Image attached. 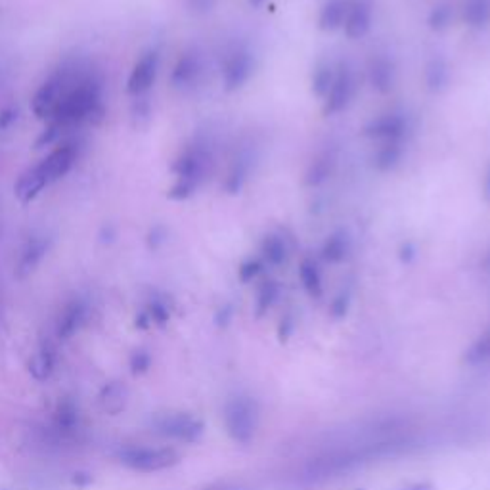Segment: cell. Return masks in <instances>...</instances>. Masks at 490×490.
Wrapping results in <instances>:
<instances>
[{"instance_id":"f1b7e54d","label":"cell","mask_w":490,"mask_h":490,"mask_svg":"<svg viewBox=\"0 0 490 490\" xmlns=\"http://www.w3.org/2000/svg\"><path fill=\"white\" fill-rule=\"evenodd\" d=\"M77 425H79V410H77L75 403L71 401L60 403L54 412V428L58 431L69 433L77 428Z\"/></svg>"},{"instance_id":"6da1fadb","label":"cell","mask_w":490,"mask_h":490,"mask_svg":"<svg viewBox=\"0 0 490 490\" xmlns=\"http://www.w3.org/2000/svg\"><path fill=\"white\" fill-rule=\"evenodd\" d=\"M421 438L410 421L391 418L378 421L353 435L349 441L338 443L320 454L306 458L295 479L306 485L326 483L351 475L373 461L398 458L420 448Z\"/></svg>"},{"instance_id":"277c9868","label":"cell","mask_w":490,"mask_h":490,"mask_svg":"<svg viewBox=\"0 0 490 490\" xmlns=\"http://www.w3.org/2000/svg\"><path fill=\"white\" fill-rule=\"evenodd\" d=\"M225 425L228 435L240 445H248L259 428V408L248 396L230 398L225 406Z\"/></svg>"},{"instance_id":"ffe728a7","label":"cell","mask_w":490,"mask_h":490,"mask_svg":"<svg viewBox=\"0 0 490 490\" xmlns=\"http://www.w3.org/2000/svg\"><path fill=\"white\" fill-rule=\"evenodd\" d=\"M261 251H263L265 263L280 266L290 259V253H291L290 238L280 234V232H273V234L265 236V240L261 243Z\"/></svg>"},{"instance_id":"5bb4252c","label":"cell","mask_w":490,"mask_h":490,"mask_svg":"<svg viewBox=\"0 0 490 490\" xmlns=\"http://www.w3.org/2000/svg\"><path fill=\"white\" fill-rule=\"evenodd\" d=\"M50 251V238L46 236H31L25 241L20 251V259L16 263V276L20 280L31 276L37 266L43 263L46 253Z\"/></svg>"},{"instance_id":"4fadbf2b","label":"cell","mask_w":490,"mask_h":490,"mask_svg":"<svg viewBox=\"0 0 490 490\" xmlns=\"http://www.w3.org/2000/svg\"><path fill=\"white\" fill-rule=\"evenodd\" d=\"M203 75V60L198 53H184L175 63L171 73V85L176 90H190L196 86Z\"/></svg>"},{"instance_id":"7a4b0ae2","label":"cell","mask_w":490,"mask_h":490,"mask_svg":"<svg viewBox=\"0 0 490 490\" xmlns=\"http://www.w3.org/2000/svg\"><path fill=\"white\" fill-rule=\"evenodd\" d=\"M104 118L106 108L102 104V79L94 73H81L73 77L46 123H53L63 133H68L69 128L83 123L100 125Z\"/></svg>"},{"instance_id":"f546056e","label":"cell","mask_w":490,"mask_h":490,"mask_svg":"<svg viewBox=\"0 0 490 490\" xmlns=\"http://www.w3.org/2000/svg\"><path fill=\"white\" fill-rule=\"evenodd\" d=\"M299 276H301V282H303L305 290L308 291V295H313V298H320V295H322V276H320L318 265L311 259H305L299 265Z\"/></svg>"},{"instance_id":"ac0fdd59","label":"cell","mask_w":490,"mask_h":490,"mask_svg":"<svg viewBox=\"0 0 490 490\" xmlns=\"http://www.w3.org/2000/svg\"><path fill=\"white\" fill-rule=\"evenodd\" d=\"M48 186V178H46V173L43 169L41 161H38L37 165L29 167L28 171H25L20 178L18 183L14 186V192H16V198L23 203L28 205L31 203L38 193H41L45 188Z\"/></svg>"},{"instance_id":"d6986e66","label":"cell","mask_w":490,"mask_h":490,"mask_svg":"<svg viewBox=\"0 0 490 490\" xmlns=\"http://www.w3.org/2000/svg\"><path fill=\"white\" fill-rule=\"evenodd\" d=\"M370 83L378 90V93L385 94L395 86V63L387 56H376L370 61Z\"/></svg>"},{"instance_id":"8fae6325","label":"cell","mask_w":490,"mask_h":490,"mask_svg":"<svg viewBox=\"0 0 490 490\" xmlns=\"http://www.w3.org/2000/svg\"><path fill=\"white\" fill-rule=\"evenodd\" d=\"M88 318V303L85 299H71L66 306L61 308V313L56 320V338L60 341H68L73 335L81 331V328L86 324Z\"/></svg>"},{"instance_id":"52a82bcc","label":"cell","mask_w":490,"mask_h":490,"mask_svg":"<svg viewBox=\"0 0 490 490\" xmlns=\"http://www.w3.org/2000/svg\"><path fill=\"white\" fill-rule=\"evenodd\" d=\"M153 431L183 443H196L203 435V421L188 412H167L153 420Z\"/></svg>"},{"instance_id":"ee69618b","label":"cell","mask_w":490,"mask_h":490,"mask_svg":"<svg viewBox=\"0 0 490 490\" xmlns=\"http://www.w3.org/2000/svg\"><path fill=\"white\" fill-rule=\"evenodd\" d=\"M208 490H243V488L238 485H218V486H211Z\"/></svg>"},{"instance_id":"4316f807","label":"cell","mask_w":490,"mask_h":490,"mask_svg":"<svg viewBox=\"0 0 490 490\" xmlns=\"http://www.w3.org/2000/svg\"><path fill=\"white\" fill-rule=\"evenodd\" d=\"M450 81V68L443 58H433L425 66V85L431 93H443Z\"/></svg>"},{"instance_id":"e575fe53","label":"cell","mask_w":490,"mask_h":490,"mask_svg":"<svg viewBox=\"0 0 490 490\" xmlns=\"http://www.w3.org/2000/svg\"><path fill=\"white\" fill-rule=\"evenodd\" d=\"M466 358H468V363H471V364H479V363H485V360L490 358V330L471 347Z\"/></svg>"},{"instance_id":"484cf974","label":"cell","mask_w":490,"mask_h":490,"mask_svg":"<svg viewBox=\"0 0 490 490\" xmlns=\"http://www.w3.org/2000/svg\"><path fill=\"white\" fill-rule=\"evenodd\" d=\"M463 21L473 29H485L490 25V0H466Z\"/></svg>"},{"instance_id":"8d00e7d4","label":"cell","mask_w":490,"mask_h":490,"mask_svg":"<svg viewBox=\"0 0 490 490\" xmlns=\"http://www.w3.org/2000/svg\"><path fill=\"white\" fill-rule=\"evenodd\" d=\"M150 363H151V358H150V355L146 351L133 353V356H131L133 373H144L150 368Z\"/></svg>"},{"instance_id":"9a60e30c","label":"cell","mask_w":490,"mask_h":490,"mask_svg":"<svg viewBox=\"0 0 490 490\" xmlns=\"http://www.w3.org/2000/svg\"><path fill=\"white\" fill-rule=\"evenodd\" d=\"M75 161H77V148H75V144H69V142H66V144H60L53 151H50L48 156L41 161L43 169L46 173V178H48V184L58 183L60 178L66 176L71 171Z\"/></svg>"},{"instance_id":"f6af8a7d","label":"cell","mask_w":490,"mask_h":490,"mask_svg":"<svg viewBox=\"0 0 490 490\" xmlns=\"http://www.w3.org/2000/svg\"><path fill=\"white\" fill-rule=\"evenodd\" d=\"M481 266H483V270H485V273H488V274H490V251H488V253L485 255V259H483Z\"/></svg>"},{"instance_id":"836d02e7","label":"cell","mask_w":490,"mask_h":490,"mask_svg":"<svg viewBox=\"0 0 490 490\" xmlns=\"http://www.w3.org/2000/svg\"><path fill=\"white\" fill-rule=\"evenodd\" d=\"M144 313L148 314L151 324H165V322L169 320V316H171V308H169V305H167L163 299L153 298L148 303V306L144 308Z\"/></svg>"},{"instance_id":"7c38bea8","label":"cell","mask_w":490,"mask_h":490,"mask_svg":"<svg viewBox=\"0 0 490 490\" xmlns=\"http://www.w3.org/2000/svg\"><path fill=\"white\" fill-rule=\"evenodd\" d=\"M408 121L403 113H383L366 127V136L380 142H403Z\"/></svg>"},{"instance_id":"3957f363","label":"cell","mask_w":490,"mask_h":490,"mask_svg":"<svg viewBox=\"0 0 490 490\" xmlns=\"http://www.w3.org/2000/svg\"><path fill=\"white\" fill-rule=\"evenodd\" d=\"M118 460L125 468L138 471V473H156L169 470L180 461L176 450L169 446H142V445H128L118 450Z\"/></svg>"},{"instance_id":"b9f144b4","label":"cell","mask_w":490,"mask_h":490,"mask_svg":"<svg viewBox=\"0 0 490 490\" xmlns=\"http://www.w3.org/2000/svg\"><path fill=\"white\" fill-rule=\"evenodd\" d=\"M483 198L486 203H490V165L485 173V180H483Z\"/></svg>"},{"instance_id":"ab89813d","label":"cell","mask_w":490,"mask_h":490,"mask_svg":"<svg viewBox=\"0 0 490 490\" xmlns=\"http://www.w3.org/2000/svg\"><path fill=\"white\" fill-rule=\"evenodd\" d=\"M165 238H167V232L163 226H153L150 230V234H148V245H150V249H158L159 245L165 243Z\"/></svg>"},{"instance_id":"8992f818","label":"cell","mask_w":490,"mask_h":490,"mask_svg":"<svg viewBox=\"0 0 490 490\" xmlns=\"http://www.w3.org/2000/svg\"><path fill=\"white\" fill-rule=\"evenodd\" d=\"M211 165V150L205 142H193L178 159L173 163V173L176 175V180L186 183L192 186H200L203 176L208 175Z\"/></svg>"},{"instance_id":"5b68a950","label":"cell","mask_w":490,"mask_h":490,"mask_svg":"<svg viewBox=\"0 0 490 490\" xmlns=\"http://www.w3.org/2000/svg\"><path fill=\"white\" fill-rule=\"evenodd\" d=\"M75 75L77 73L73 69L61 68L54 75H50L48 79L41 86H38V90L31 100V110H33L37 119H41V121L50 119V115H53L61 94L66 93V88L73 81Z\"/></svg>"},{"instance_id":"d4e9b609","label":"cell","mask_w":490,"mask_h":490,"mask_svg":"<svg viewBox=\"0 0 490 490\" xmlns=\"http://www.w3.org/2000/svg\"><path fill=\"white\" fill-rule=\"evenodd\" d=\"M349 253H351V238L345 230H339L335 232V234H331L326 240L324 248H322V257H324V261L328 263H343L347 257H349Z\"/></svg>"},{"instance_id":"9c48e42d","label":"cell","mask_w":490,"mask_h":490,"mask_svg":"<svg viewBox=\"0 0 490 490\" xmlns=\"http://www.w3.org/2000/svg\"><path fill=\"white\" fill-rule=\"evenodd\" d=\"M159 71V53L158 50H148L142 54L140 60L135 63L131 77L127 81V93L131 96H144L151 85L156 83V77Z\"/></svg>"},{"instance_id":"60d3db41","label":"cell","mask_w":490,"mask_h":490,"mask_svg":"<svg viewBox=\"0 0 490 490\" xmlns=\"http://www.w3.org/2000/svg\"><path fill=\"white\" fill-rule=\"evenodd\" d=\"M414 257H416V249H414V245H412V243L403 245V249H401V259H403L404 263H410L412 259H414Z\"/></svg>"},{"instance_id":"4dcf8cb0","label":"cell","mask_w":490,"mask_h":490,"mask_svg":"<svg viewBox=\"0 0 490 490\" xmlns=\"http://www.w3.org/2000/svg\"><path fill=\"white\" fill-rule=\"evenodd\" d=\"M335 79V71L330 63H320L313 73V93L318 98H326L328 90L331 88Z\"/></svg>"},{"instance_id":"83f0119b","label":"cell","mask_w":490,"mask_h":490,"mask_svg":"<svg viewBox=\"0 0 490 490\" xmlns=\"http://www.w3.org/2000/svg\"><path fill=\"white\" fill-rule=\"evenodd\" d=\"M127 401V389L121 383H110L104 387V391L100 393V404L108 414H118L125 408Z\"/></svg>"},{"instance_id":"7402d4cb","label":"cell","mask_w":490,"mask_h":490,"mask_svg":"<svg viewBox=\"0 0 490 490\" xmlns=\"http://www.w3.org/2000/svg\"><path fill=\"white\" fill-rule=\"evenodd\" d=\"M251 161H253L251 153L245 150L234 159V163H232L228 176L225 180V190L228 193H240L241 192L243 184L248 183V176L251 173Z\"/></svg>"},{"instance_id":"603a6c76","label":"cell","mask_w":490,"mask_h":490,"mask_svg":"<svg viewBox=\"0 0 490 490\" xmlns=\"http://www.w3.org/2000/svg\"><path fill=\"white\" fill-rule=\"evenodd\" d=\"M403 142H383L380 150L376 151V156H373V167H376L380 173H389L396 169L398 163L403 161Z\"/></svg>"},{"instance_id":"44dd1931","label":"cell","mask_w":490,"mask_h":490,"mask_svg":"<svg viewBox=\"0 0 490 490\" xmlns=\"http://www.w3.org/2000/svg\"><path fill=\"white\" fill-rule=\"evenodd\" d=\"M351 0H326L318 16V28L322 31H335L343 28Z\"/></svg>"},{"instance_id":"7bdbcfd3","label":"cell","mask_w":490,"mask_h":490,"mask_svg":"<svg viewBox=\"0 0 490 490\" xmlns=\"http://www.w3.org/2000/svg\"><path fill=\"white\" fill-rule=\"evenodd\" d=\"M403 490H435V488L429 483H418V485H410V486H406Z\"/></svg>"},{"instance_id":"30bf717a","label":"cell","mask_w":490,"mask_h":490,"mask_svg":"<svg viewBox=\"0 0 490 490\" xmlns=\"http://www.w3.org/2000/svg\"><path fill=\"white\" fill-rule=\"evenodd\" d=\"M355 96V77L353 71L341 68L338 73H335V79L331 88L328 90V94L324 98V113L326 115H335L341 113L347 106L351 104V100Z\"/></svg>"},{"instance_id":"cb8c5ba5","label":"cell","mask_w":490,"mask_h":490,"mask_svg":"<svg viewBox=\"0 0 490 490\" xmlns=\"http://www.w3.org/2000/svg\"><path fill=\"white\" fill-rule=\"evenodd\" d=\"M335 169V159L330 151L320 153L313 159V163L308 165L306 175H305V184L306 186H320L324 184L326 180L333 175Z\"/></svg>"},{"instance_id":"d590c367","label":"cell","mask_w":490,"mask_h":490,"mask_svg":"<svg viewBox=\"0 0 490 490\" xmlns=\"http://www.w3.org/2000/svg\"><path fill=\"white\" fill-rule=\"evenodd\" d=\"M263 268H265V261L263 259H248V261H243L238 268V276L243 283H248L251 282L253 278L259 276L263 273Z\"/></svg>"},{"instance_id":"f35d334b","label":"cell","mask_w":490,"mask_h":490,"mask_svg":"<svg viewBox=\"0 0 490 490\" xmlns=\"http://www.w3.org/2000/svg\"><path fill=\"white\" fill-rule=\"evenodd\" d=\"M20 110L16 106H8L3 111H0V131H6L12 125L18 121Z\"/></svg>"},{"instance_id":"ba28073f","label":"cell","mask_w":490,"mask_h":490,"mask_svg":"<svg viewBox=\"0 0 490 490\" xmlns=\"http://www.w3.org/2000/svg\"><path fill=\"white\" fill-rule=\"evenodd\" d=\"M255 71V60L248 48H236L230 53L223 63V85L232 93V90L241 88L251 79Z\"/></svg>"},{"instance_id":"d6a6232c","label":"cell","mask_w":490,"mask_h":490,"mask_svg":"<svg viewBox=\"0 0 490 490\" xmlns=\"http://www.w3.org/2000/svg\"><path fill=\"white\" fill-rule=\"evenodd\" d=\"M280 295V288L276 282H265L261 290H259V295H257V314H265L270 306H273L278 299Z\"/></svg>"},{"instance_id":"e0dca14e","label":"cell","mask_w":490,"mask_h":490,"mask_svg":"<svg viewBox=\"0 0 490 490\" xmlns=\"http://www.w3.org/2000/svg\"><path fill=\"white\" fill-rule=\"evenodd\" d=\"M372 16L373 10L370 0H351L349 12H347L343 23L345 35L349 38H363L372 28Z\"/></svg>"},{"instance_id":"74e56055","label":"cell","mask_w":490,"mask_h":490,"mask_svg":"<svg viewBox=\"0 0 490 490\" xmlns=\"http://www.w3.org/2000/svg\"><path fill=\"white\" fill-rule=\"evenodd\" d=\"M349 303H351V293L349 291H341L338 298L333 299L331 303V313L333 316H345L347 313V308H349Z\"/></svg>"},{"instance_id":"1f68e13d","label":"cell","mask_w":490,"mask_h":490,"mask_svg":"<svg viewBox=\"0 0 490 490\" xmlns=\"http://www.w3.org/2000/svg\"><path fill=\"white\" fill-rule=\"evenodd\" d=\"M454 10L448 3H438L431 8L428 23L433 31H445L450 23H453Z\"/></svg>"},{"instance_id":"bcb514c9","label":"cell","mask_w":490,"mask_h":490,"mask_svg":"<svg viewBox=\"0 0 490 490\" xmlns=\"http://www.w3.org/2000/svg\"><path fill=\"white\" fill-rule=\"evenodd\" d=\"M249 3H251L253 6H263V4L266 3V0H249Z\"/></svg>"},{"instance_id":"2e32d148","label":"cell","mask_w":490,"mask_h":490,"mask_svg":"<svg viewBox=\"0 0 490 490\" xmlns=\"http://www.w3.org/2000/svg\"><path fill=\"white\" fill-rule=\"evenodd\" d=\"M58 363V347L53 339H43L29 360V372L35 381H46L53 376Z\"/></svg>"}]
</instances>
